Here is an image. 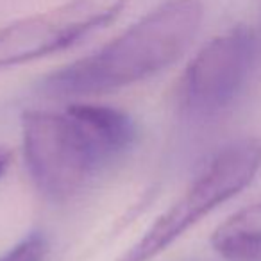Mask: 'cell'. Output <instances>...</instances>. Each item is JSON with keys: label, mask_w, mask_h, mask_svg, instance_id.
<instances>
[{"label": "cell", "mask_w": 261, "mask_h": 261, "mask_svg": "<svg viewBox=\"0 0 261 261\" xmlns=\"http://www.w3.org/2000/svg\"><path fill=\"white\" fill-rule=\"evenodd\" d=\"M129 0H68L0 29V70L65 50L115 22Z\"/></svg>", "instance_id": "5"}, {"label": "cell", "mask_w": 261, "mask_h": 261, "mask_svg": "<svg viewBox=\"0 0 261 261\" xmlns=\"http://www.w3.org/2000/svg\"><path fill=\"white\" fill-rule=\"evenodd\" d=\"M50 242L40 231H33L0 256V261H47Z\"/></svg>", "instance_id": "7"}, {"label": "cell", "mask_w": 261, "mask_h": 261, "mask_svg": "<svg viewBox=\"0 0 261 261\" xmlns=\"http://www.w3.org/2000/svg\"><path fill=\"white\" fill-rule=\"evenodd\" d=\"M202 16L199 0H167L102 48L47 73L38 91L48 98H79L149 79L181 59Z\"/></svg>", "instance_id": "2"}, {"label": "cell", "mask_w": 261, "mask_h": 261, "mask_svg": "<svg viewBox=\"0 0 261 261\" xmlns=\"http://www.w3.org/2000/svg\"><path fill=\"white\" fill-rule=\"evenodd\" d=\"M261 168V140L243 138L218 150L204 170L118 261H149L250 185Z\"/></svg>", "instance_id": "3"}, {"label": "cell", "mask_w": 261, "mask_h": 261, "mask_svg": "<svg viewBox=\"0 0 261 261\" xmlns=\"http://www.w3.org/2000/svg\"><path fill=\"white\" fill-rule=\"evenodd\" d=\"M138 130L111 106L73 102L65 111L22 113L23 158L34 186L52 202H68L135 147Z\"/></svg>", "instance_id": "1"}, {"label": "cell", "mask_w": 261, "mask_h": 261, "mask_svg": "<svg viewBox=\"0 0 261 261\" xmlns=\"http://www.w3.org/2000/svg\"><path fill=\"white\" fill-rule=\"evenodd\" d=\"M210 242L227 261H261V200L225 218Z\"/></svg>", "instance_id": "6"}, {"label": "cell", "mask_w": 261, "mask_h": 261, "mask_svg": "<svg viewBox=\"0 0 261 261\" xmlns=\"http://www.w3.org/2000/svg\"><path fill=\"white\" fill-rule=\"evenodd\" d=\"M257 56V36L245 25L210 40L188 63L179 81L181 109L195 118L227 109L243 90Z\"/></svg>", "instance_id": "4"}, {"label": "cell", "mask_w": 261, "mask_h": 261, "mask_svg": "<svg viewBox=\"0 0 261 261\" xmlns=\"http://www.w3.org/2000/svg\"><path fill=\"white\" fill-rule=\"evenodd\" d=\"M9 165H11V150L0 143V179L8 172Z\"/></svg>", "instance_id": "8"}]
</instances>
